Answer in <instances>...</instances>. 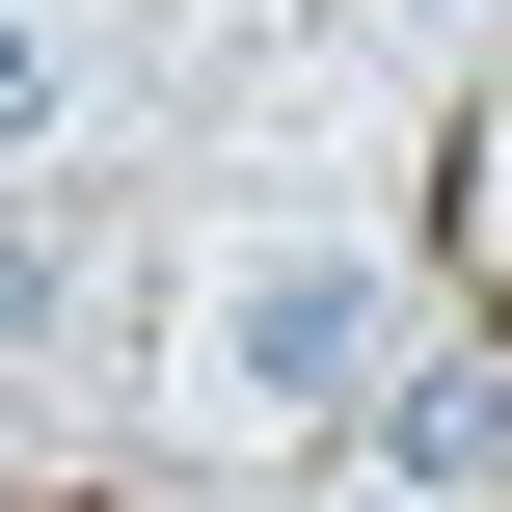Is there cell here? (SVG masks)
Returning <instances> with one entry per match:
<instances>
[{
	"mask_svg": "<svg viewBox=\"0 0 512 512\" xmlns=\"http://www.w3.org/2000/svg\"><path fill=\"white\" fill-rule=\"evenodd\" d=\"M378 486H512V351H459V378H378Z\"/></svg>",
	"mask_w": 512,
	"mask_h": 512,
	"instance_id": "cell-2",
	"label": "cell"
},
{
	"mask_svg": "<svg viewBox=\"0 0 512 512\" xmlns=\"http://www.w3.org/2000/svg\"><path fill=\"white\" fill-rule=\"evenodd\" d=\"M405 27H459V0H405Z\"/></svg>",
	"mask_w": 512,
	"mask_h": 512,
	"instance_id": "cell-5",
	"label": "cell"
},
{
	"mask_svg": "<svg viewBox=\"0 0 512 512\" xmlns=\"http://www.w3.org/2000/svg\"><path fill=\"white\" fill-rule=\"evenodd\" d=\"M378 378H405V243H378V216H243L216 297H189V405H216V432H324V405H378Z\"/></svg>",
	"mask_w": 512,
	"mask_h": 512,
	"instance_id": "cell-1",
	"label": "cell"
},
{
	"mask_svg": "<svg viewBox=\"0 0 512 512\" xmlns=\"http://www.w3.org/2000/svg\"><path fill=\"white\" fill-rule=\"evenodd\" d=\"M54 297H81V270H54V216H0V378L54 351Z\"/></svg>",
	"mask_w": 512,
	"mask_h": 512,
	"instance_id": "cell-4",
	"label": "cell"
},
{
	"mask_svg": "<svg viewBox=\"0 0 512 512\" xmlns=\"http://www.w3.org/2000/svg\"><path fill=\"white\" fill-rule=\"evenodd\" d=\"M54 108H81V27H54V0H0V162H27Z\"/></svg>",
	"mask_w": 512,
	"mask_h": 512,
	"instance_id": "cell-3",
	"label": "cell"
}]
</instances>
